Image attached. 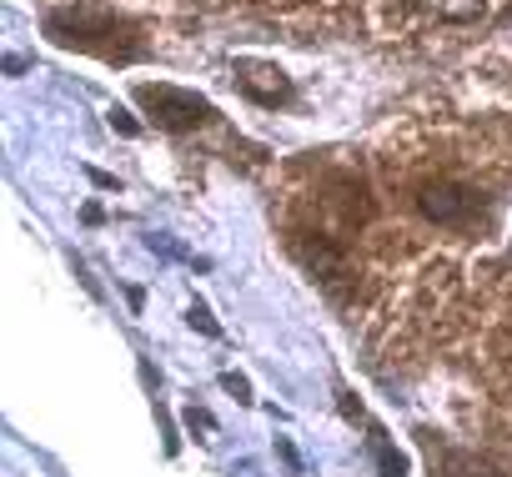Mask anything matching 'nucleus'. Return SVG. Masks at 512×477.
<instances>
[{
	"instance_id": "f257e3e1",
	"label": "nucleus",
	"mask_w": 512,
	"mask_h": 477,
	"mask_svg": "<svg viewBox=\"0 0 512 477\" xmlns=\"http://www.w3.org/2000/svg\"><path fill=\"white\" fill-rule=\"evenodd\" d=\"M136 101L166 126V131H186V126H196V121H206L211 116V106L201 101V96H191V91H176V86H141L136 91Z\"/></svg>"
},
{
	"instance_id": "7ed1b4c3",
	"label": "nucleus",
	"mask_w": 512,
	"mask_h": 477,
	"mask_svg": "<svg viewBox=\"0 0 512 477\" xmlns=\"http://www.w3.org/2000/svg\"><path fill=\"white\" fill-rule=\"evenodd\" d=\"M236 81H241L246 96L267 101V106H277V101L292 96V81H287L277 66H262V61H236Z\"/></svg>"
},
{
	"instance_id": "f03ea898",
	"label": "nucleus",
	"mask_w": 512,
	"mask_h": 477,
	"mask_svg": "<svg viewBox=\"0 0 512 477\" xmlns=\"http://www.w3.org/2000/svg\"><path fill=\"white\" fill-rule=\"evenodd\" d=\"M417 206H422V216L437 221V226H467V221L477 216V196H472L462 181H427V186L417 191Z\"/></svg>"
},
{
	"instance_id": "39448f33",
	"label": "nucleus",
	"mask_w": 512,
	"mask_h": 477,
	"mask_svg": "<svg viewBox=\"0 0 512 477\" xmlns=\"http://www.w3.org/2000/svg\"><path fill=\"white\" fill-rule=\"evenodd\" d=\"M372 452H377V462H382V477H402V457L387 447L382 432H372Z\"/></svg>"
},
{
	"instance_id": "423d86ee",
	"label": "nucleus",
	"mask_w": 512,
	"mask_h": 477,
	"mask_svg": "<svg viewBox=\"0 0 512 477\" xmlns=\"http://www.w3.org/2000/svg\"><path fill=\"white\" fill-rule=\"evenodd\" d=\"M191 327H201V332H211V337H216V322L206 317V307H191Z\"/></svg>"
},
{
	"instance_id": "20e7f679",
	"label": "nucleus",
	"mask_w": 512,
	"mask_h": 477,
	"mask_svg": "<svg viewBox=\"0 0 512 477\" xmlns=\"http://www.w3.org/2000/svg\"><path fill=\"white\" fill-rule=\"evenodd\" d=\"M412 11H422L427 21H442V26H467L487 11V0H407Z\"/></svg>"
}]
</instances>
